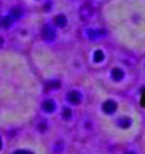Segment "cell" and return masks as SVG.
Listing matches in <instances>:
<instances>
[{"instance_id": "9", "label": "cell", "mask_w": 145, "mask_h": 154, "mask_svg": "<svg viewBox=\"0 0 145 154\" xmlns=\"http://www.w3.org/2000/svg\"><path fill=\"white\" fill-rule=\"evenodd\" d=\"M2 45H3V38L0 37V46H2Z\"/></svg>"}, {"instance_id": "7", "label": "cell", "mask_w": 145, "mask_h": 154, "mask_svg": "<svg viewBox=\"0 0 145 154\" xmlns=\"http://www.w3.org/2000/svg\"><path fill=\"white\" fill-rule=\"evenodd\" d=\"M13 154H32L31 151H26V149H18V151H14Z\"/></svg>"}, {"instance_id": "4", "label": "cell", "mask_w": 145, "mask_h": 154, "mask_svg": "<svg viewBox=\"0 0 145 154\" xmlns=\"http://www.w3.org/2000/svg\"><path fill=\"white\" fill-rule=\"evenodd\" d=\"M69 102H70V103H80V94L78 92H75V91H72L70 94H69Z\"/></svg>"}, {"instance_id": "3", "label": "cell", "mask_w": 145, "mask_h": 154, "mask_svg": "<svg viewBox=\"0 0 145 154\" xmlns=\"http://www.w3.org/2000/svg\"><path fill=\"white\" fill-rule=\"evenodd\" d=\"M10 16H11L13 19H18V18H21V16H22V10H21L19 7L11 8V11H10Z\"/></svg>"}, {"instance_id": "8", "label": "cell", "mask_w": 145, "mask_h": 154, "mask_svg": "<svg viewBox=\"0 0 145 154\" xmlns=\"http://www.w3.org/2000/svg\"><path fill=\"white\" fill-rule=\"evenodd\" d=\"M48 86L50 88H57V86H59V83H57V81H51V83H48Z\"/></svg>"}, {"instance_id": "1", "label": "cell", "mask_w": 145, "mask_h": 154, "mask_svg": "<svg viewBox=\"0 0 145 154\" xmlns=\"http://www.w3.org/2000/svg\"><path fill=\"white\" fill-rule=\"evenodd\" d=\"M42 35H43V38L45 40H48V42H51V40H54V29L51 26H45L43 27V30H42Z\"/></svg>"}, {"instance_id": "6", "label": "cell", "mask_w": 145, "mask_h": 154, "mask_svg": "<svg viewBox=\"0 0 145 154\" xmlns=\"http://www.w3.org/2000/svg\"><path fill=\"white\" fill-rule=\"evenodd\" d=\"M11 22H13V18H11V16H5V18L0 21V24H2V27H5V29H8L11 26Z\"/></svg>"}, {"instance_id": "5", "label": "cell", "mask_w": 145, "mask_h": 154, "mask_svg": "<svg viewBox=\"0 0 145 154\" xmlns=\"http://www.w3.org/2000/svg\"><path fill=\"white\" fill-rule=\"evenodd\" d=\"M54 22H56V26L57 27H64L67 24V19H66V16H62V14H59V16H56V19H54Z\"/></svg>"}, {"instance_id": "10", "label": "cell", "mask_w": 145, "mask_h": 154, "mask_svg": "<svg viewBox=\"0 0 145 154\" xmlns=\"http://www.w3.org/2000/svg\"><path fill=\"white\" fill-rule=\"evenodd\" d=\"M2 146H3V143H2V138H0V149H2Z\"/></svg>"}, {"instance_id": "2", "label": "cell", "mask_w": 145, "mask_h": 154, "mask_svg": "<svg viewBox=\"0 0 145 154\" xmlns=\"http://www.w3.org/2000/svg\"><path fill=\"white\" fill-rule=\"evenodd\" d=\"M54 108H56L54 100H45V102H43V110H45V111L51 113V111H54Z\"/></svg>"}]
</instances>
